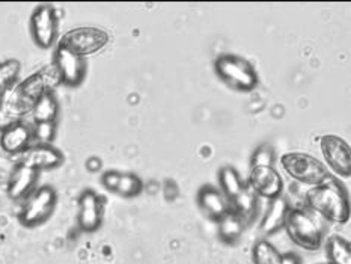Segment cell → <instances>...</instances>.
<instances>
[{
  "label": "cell",
  "instance_id": "cell-9",
  "mask_svg": "<svg viewBox=\"0 0 351 264\" xmlns=\"http://www.w3.org/2000/svg\"><path fill=\"white\" fill-rule=\"evenodd\" d=\"M53 67L59 80L68 86H79L86 77V60L64 44H58L53 55Z\"/></svg>",
  "mask_w": 351,
  "mask_h": 264
},
{
  "label": "cell",
  "instance_id": "cell-6",
  "mask_svg": "<svg viewBox=\"0 0 351 264\" xmlns=\"http://www.w3.org/2000/svg\"><path fill=\"white\" fill-rule=\"evenodd\" d=\"M280 163L288 176L303 186L322 184L330 176L327 166L308 153H287Z\"/></svg>",
  "mask_w": 351,
  "mask_h": 264
},
{
  "label": "cell",
  "instance_id": "cell-2",
  "mask_svg": "<svg viewBox=\"0 0 351 264\" xmlns=\"http://www.w3.org/2000/svg\"><path fill=\"white\" fill-rule=\"evenodd\" d=\"M304 206L322 219L346 224L350 219V198L346 186L337 177L329 176L322 184L312 186L304 193Z\"/></svg>",
  "mask_w": 351,
  "mask_h": 264
},
{
  "label": "cell",
  "instance_id": "cell-26",
  "mask_svg": "<svg viewBox=\"0 0 351 264\" xmlns=\"http://www.w3.org/2000/svg\"><path fill=\"white\" fill-rule=\"evenodd\" d=\"M58 123H50V121H44V123H34L32 124V134H34V143H43V145H53V141L56 138Z\"/></svg>",
  "mask_w": 351,
  "mask_h": 264
},
{
  "label": "cell",
  "instance_id": "cell-16",
  "mask_svg": "<svg viewBox=\"0 0 351 264\" xmlns=\"http://www.w3.org/2000/svg\"><path fill=\"white\" fill-rule=\"evenodd\" d=\"M197 204H199L201 210L207 215V217L216 222L232 211L230 202L225 198V195L220 192V189L211 184H205L199 189V192H197Z\"/></svg>",
  "mask_w": 351,
  "mask_h": 264
},
{
  "label": "cell",
  "instance_id": "cell-20",
  "mask_svg": "<svg viewBox=\"0 0 351 264\" xmlns=\"http://www.w3.org/2000/svg\"><path fill=\"white\" fill-rule=\"evenodd\" d=\"M219 183H220V192L225 195L228 202H232L237 196H239L243 189L246 187L247 181H244L239 171L232 166H223L222 169L219 171Z\"/></svg>",
  "mask_w": 351,
  "mask_h": 264
},
{
  "label": "cell",
  "instance_id": "cell-12",
  "mask_svg": "<svg viewBox=\"0 0 351 264\" xmlns=\"http://www.w3.org/2000/svg\"><path fill=\"white\" fill-rule=\"evenodd\" d=\"M247 184L258 196L265 200H274L284 195V180L273 166H256L252 168Z\"/></svg>",
  "mask_w": 351,
  "mask_h": 264
},
{
  "label": "cell",
  "instance_id": "cell-4",
  "mask_svg": "<svg viewBox=\"0 0 351 264\" xmlns=\"http://www.w3.org/2000/svg\"><path fill=\"white\" fill-rule=\"evenodd\" d=\"M215 70L220 80L232 89L241 91V93L254 91L259 83L254 65L241 56L220 55L215 62Z\"/></svg>",
  "mask_w": 351,
  "mask_h": 264
},
{
  "label": "cell",
  "instance_id": "cell-22",
  "mask_svg": "<svg viewBox=\"0 0 351 264\" xmlns=\"http://www.w3.org/2000/svg\"><path fill=\"white\" fill-rule=\"evenodd\" d=\"M219 225V237L222 239L225 243H237L243 236L244 230H246V222L243 219L235 215L234 211H230V213L225 215L220 221H217Z\"/></svg>",
  "mask_w": 351,
  "mask_h": 264
},
{
  "label": "cell",
  "instance_id": "cell-11",
  "mask_svg": "<svg viewBox=\"0 0 351 264\" xmlns=\"http://www.w3.org/2000/svg\"><path fill=\"white\" fill-rule=\"evenodd\" d=\"M34 145L32 124L25 123L23 119L2 127L0 132V147L10 156H21Z\"/></svg>",
  "mask_w": 351,
  "mask_h": 264
},
{
  "label": "cell",
  "instance_id": "cell-8",
  "mask_svg": "<svg viewBox=\"0 0 351 264\" xmlns=\"http://www.w3.org/2000/svg\"><path fill=\"white\" fill-rule=\"evenodd\" d=\"M110 36L103 29L83 26L68 30V32L60 38V44H64L65 47L77 53L80 56L94 55V53L103 50L106 45L109 44Z\"/></svg>",
  "mask_w": 351,
  "mask_h": 264
},
{
  "label": "cell",
  "instance_id": "cell-1",
  "mask_svg": "<svg viewBox=\"0 0 351 264\" xmlns=\"http://www.w3.org/2000/svg\"><path fill=\"white\" fill-rule=\"evenodd\" d=\"M58 83H60V80L53 64L29 75L27 79L17 83L0 98V118L10 119V123L21 119L32 112L35 103L40 100L41 95L47 91H53V86Z\"/></svg>",
  "mask_w": 351,
  "mask_h": 264
},
{
  "label": "cell",
  "instance_id": "cell-25",
  "mask_svg": "<svg viewBox=\"0 0 351 264\" xmlns=\"http://www.w3.org/2000/svg\"><path fill=\"white\" fill-rule=\"evenodd\" d=\"M143 191V183L139 176L133 172H121L115 193L122 198H134Z\"/></svg>",
  "mask_w": 351,
  "mask_h": 264
},
{
  "label": "cell",
  "instance_id": "cell-23",
  "mask_svg": "<svg viewBox=\"0 0 351 264\" xmlns=\"http://www.w3.org/2000/svg\"><path fill=\"white\" fill-rule=\"evenodd\" d=\"M326 252L330 264H351L350 241L338 234L326 240Z\"/></svg>",
  "mask_w": 351,
  "mask_h": 264
},
{
  "label": "cell",
  "instance_id": "cell-3",
  "mask_svg": "<svg viewBox=\"0 0 351 264\" xmlns=\"http://www.w3.org/2000/svg\"><path fill=\"white\" fill-rule=\"evenodd\" d=\"M284 228L289 239L306 251H317L324 241L323 219L306 206L289 208Z\"/></svg>",
  "mask_w": 351,
  "mask_h": 264
},
{
  "label": "cell",
  "instance_id": "cell-24",
  "mask_svg": "<svg viewBox=\"0 0 351 264\" xmlns=\"http://www.w3.org/2000/svg\"><path fill=\"white\" fill-rule=\"evenodd\" d=\"M20 70L21 64L17 59H6L0 62V98L17 85Z\"/></svg>",
  "mask_w": 351,
  "mask_h": 264
},
{
  "label": "cell",
  "instance_id": "cell-10",
  "mask_svg": "<svg viewBox=\"0 0 351 264\" xmlns=\"http://www.w3.org/2000/svg\"><path fill=\"white\" fill-rule=\"evenodd\" d=\"M319 147L327 166L341 178L351 176V149L346 139L335 134H324L319 139Z\"/></svg>",
  "mask_w": 351,
  "mask_h": 264
},
{
  "label": "cell",
  "instance_id": "cell-18",
  "mask_svg": "<svg viewBox=\"0 0 351 264\" xmlns=\"http://www.w3.org/2000/svg\"><path fill=\"white\" fill-rule=\"evenodd\" d=\"M254 264H302L300 256L294 252H280L267 239H259L252 248Z\"/></svg>",
  "mask_w": 351,
  "mask_h": 264
},
{
  "label": "cell",
  "instance_id": "cell-5",
  "mask_svg": "<svg viewBox=\"0 0 351 264\" xmlns=\"http://www.w3.org/2000/svg\"><path fill=\"white\" fill-rule=\"evenodd\" d=\"M58 204V192L51 186L36 187L27 198L23 201L19 213L20 224L26 228H35L47 222L55 213Z\"/></svg>",
  "mask_w": 351,
  "mask_h": 264
},
{
  "label": "cell",
  "instance_id": "cell-14",
  "mask_svg": "<svg viewBox=\"0 0 351 264\" xmlns=\"http://www.w3.org/2000/svg\"><path fill=\"white\" fill-rule=\"evenodd\" d=\"M65 162L62 151L55 145H43V143H34L26 153H23L19 158V163H23L35 171L56 169Z\"/></svg>",
  "mask_w": 351,
  "mask_h": 264
},
{
  "label": "cell",
  "instance_id": "cell-29",
  "mask_svg": "<svg viewBox=\"0 0 351 264\" xmlns=\"http://www.w3.org/2000/svg\"><path fill=\"white\" fill-rule=\"evenodd\" d=\"M319 264H330V263H319Z\"/></svg>",
  "mask_w": 351,
  "mask_h": 264
},
{
  "label": "cell",
  "instance_id": "cell-15",
  "mask_svg": "<svg viewBox=\"0 0 351 264\" xmlns=\"http://www.w3.org/2000/svg\"><path fill=\"white\" fill-rule=\"evenodd\" d=\"M38 178H40V172L23 163H17L8 178V196L14 201H25L36 189Z\"/></svg>",
  "mask_w": 351,
  "mask_h": 264
},
{
  "label": "cell",
  "instance_id": "cell-28",
  "mask_svg": "<svg viewBox=\"0 0 351 264\" xmlns=\"http://www.w3.org/2000/svg\"><path fill=\"white\" fill-rule=\"evenodd\" d=\"M119 177H121V172L118 171H106L101 177V184L104 186V189H108V191L115 192Z\"/></svg>",
  "mask_w": 351,
  "mask_h": 264
},
{
  "label": "cell",
  "instance_id": "cell-7",
  "mask_svg": "<svg viewBox=\"0 0 351 264\" xmlns=\"http://www.w3.org/2000/svg\"><path fill=\"white\" fill-rule=\"evenodd\" d=\"M30 35L40 49H50L58 41L59 17L51 5L36 6L30 15Z\"/></svg>",
  "mask_w": 351,
  "mask_h": 264
},
{
  "label": "cell",
  "instance_id": "cell-19",
  "mask_svg": "<svg viewBox=\"0 0 351 264\" xmlns=\"http://www.w3.org/2000/svg\"><path fill=\"white\" fill-rule=\"evenodd\" d=\"M231 210L235 215H239L246 225L254 221L258 213V195L252 191V187L246 184L243 192L230 204Z\"/></svg>",
  "mask_w": 351,
  "mask_h": 264
},
{
  "label": "cell",
  "instance_id": "cell-21",
  "mask_svg": "<svg viewBox=\"0 0 351 264\" xmlns=\"http://www.w3.org/2000/svg\"><path fill=\"white\" fill-rule=\"evenodd\" d=\"M30 115L34 118V123H44V121H50V123H58L59 117V101L53 91H47L43 94L40 100L34 106Z\"/></svg>",
  "mask_w": 351,
  "mask_h": 264
},
{
  "label": "cell",
  "instance_id": "cell-17",
  "mask_svg": "<svg viewBox=\"0 0 351 264\" xmlns=\"http://www.w3.org/2000/svg\"><path fill=\"white\" fill-rule=\"evenodd\" d=\"M289 208H291V204H289V201L284 195L270 200L265 213L261 219V224H259V230H261V232L265 234V236H271V234L278 232L280 228H284Z\"/></svg>",
  "mask_w": 351,
  "mask_h": 264
},
{
  "label": "cell",
  "instance_id": "cell-13",
  "mask_svg": "<svg viewBox=\"0 0 351 264\" xmlns=\"http://www.w3.org/2000/svg\"><path fill=\"white\" fill-rule=\"evenodd\" d=\"M77 224L85 232H94L103 224V198L93 189H86L79 196Z\"/></svg>",
  "mask_w": 351,
  "mask_h": 264
},
{
  "label": "cell",
  "instance_id": "cell-27",
  "mask_svg": "<svg viewBox=\"0 0 351 264\" xmlns=\"http://www.w3.org/2000/svg\"><path fill=\"white\" fill-rule=\"evenodd\" d=\"M274 163V149L270 143H263L259 145L250 158V166L256 168V166H273Z\"/></svg>",
  "mask_w": 351,
  "mask_h": 264
}]
</instances>
